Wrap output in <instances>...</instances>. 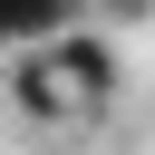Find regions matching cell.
Masks as SVG:
<instances>
[{"mask_svg":"<svg viewBox=\"0 0 155 155\" xmlns=\"http://www.w3.org/2000/svg\"><path fill=\"white\" fill-rule=\"evenodd\" d=\"M0 87H10V107H19L29 126H78V116H87V107L58 87V68H48L39 48H10V58H0Z\"/></svg>","mask_w":155,"mask_h":155,"instance_id":"7a4b0ae2","label":"cell"},{"mask_svg":"<svg viewBox=\"0 0 155 155\" xmlns=\"http://www.w3.org/2000/svg\"><path fill=\"white\" fill-rule=\"evenodd\" d=\"M58 29H78V0H0V58L10 48H48Z\"/></svg>","mask_w":155,"mask_h":155,"instance_id":"3957f363","label":"cell"},{"mask_svg":"<svg viewBox=\"0 0 155 155\" xmlns=\"http://www.w3.org/2000/svg\"><path fill=\"white\" fill-rule=\"evenodd\" d=\"M78 19L97 29V19H116V29H136V19H155V0H78Z\"/></svg>","mask_w":155,"mask_h":155,"instance_id":"277c9868","label":"cell"},{"mask_svg":"<svg viewBox=\"0 0 155 155\" xmlns=\"http://www.w3.org/2000/svg\"><path fill=\"white\" fill-rule=\"evenodd\" d=\"M39 58L58 68V87H68V97H78L87 116H97V107H107V97L126 87V58H116V39H107V29H87V19H78V29H58V39L39 48Z\"/></svg>","mask_w":155,"mask_h":155,"instance_id":"6da1fadb","label":"cell"}]
</instances>
